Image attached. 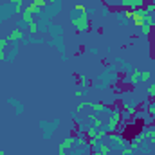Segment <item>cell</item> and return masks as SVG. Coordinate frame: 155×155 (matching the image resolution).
I'll list each match as a JSON object with an SVG mask.
<instances>
[{
    "label": "cell",
    "instance_id": "cell-21",
    "mask_svg": "<svg viewBox=\"0 0 155 155\" xmlns=\"http://www.w3.org/2000/svg\"><path fill=\"white\" fill-rule=\"evenodd\" d=\"M144 9H146V13H152V11H155V4H152V2H150Z\"/></svg>",
    "mask_w": 155,
    "mask_h": 155
},
{
    "label": "cell",
    "instance_id": "cell-1",
    "mask_svg": "<svg viewBox=\"0 0 155 155\" xmlns=\"http://www.w3.org/2000/svg\"><path fill=\"white\" fill-rule=\"evenodd\" d=\"M76 11V9H74ZM78 16L72 13V16H71V24H72V27L79 31V33H87L88 31V27H90V20H88V15L87 13H79L76 11Z\"/></svg>",
    "mask_w": 155,
    "mask_h": 155
},
{
    "label": "cell",
    "instance_id": "cell-7",
    "mask_svg": "<svg viewBox=\"0 0 155 155\" xmlns=\"http://www.w3.org/2000/svg\"><path fill=\"white\" fill-rule=\"evenodd\" d=\"M58 123H60V119H54V121L51 123V126H47V123H41V128L45 130V135H43V139H51V137H52V132L56 130Z\"/></svg>",
    "mask_w": 155,
    "mask_h": 155
},
{
    "label": "cell",
    "instance_id": "cell-20",
    "mask_svg": "<svg viewBox=\"0 0 155 155\" xmlns=\"http://www.w3.org/2000/svg\"><path fill=\"white\" fill-rule=\"evenodd\" d=\"M7 43H9L7 38H0V51H4V49L7 47Z\"/></svg>",
    "mask_w": 155,
    "mask_h": 155
},
{
    "label": "cell",
    "instance_id": "cell-11",
    "mask_svg": "<svg viewBox=\"0 0 155 155\" xmlns=\"http://www.w3.org/2000/svg\"><path fill=\"white\" fill-rule=\"evenodd\" d=\"M7 103H11V105H15V112H16V114H22V112H24V105H22V103H18L16 99H13V97H9V99H7Z\"/></svg>",
    "mask_w": 155,
    "mask_h": 155
},
{
    "label": "cell",
    "instance_id": "cell-24",
    "mask_svg": "<svg viewBox=\"0 0 155 155\" xmlns=\"http://www.w3.org/2000/svg\"><path fill=\"white\" fill-rule=\"evenodd\" d=\"M43 2H47V4H49V2H52V0H43Z\"/></svg>",
    "mask_w": 155,
    "mask_h": 155
},
{
    "label": "cell",
    "instance_id": "cell-15",
    "mask_svg": "<svg viewBox=\"0 0 155 155\" xmlns=\"http://www.w3.org/2000/svg\"><path fill=\"white\" fill-rule=\"evenodd\" d=\"M27 25H29V35H38V24L36 22H31Z\"/></svg>",
    "mask_w": 155,
    "mask_h": 155
},
{
    "label": "cell",
    "instance_id": "cell-9",
    "mask_svg": "<svg viewBox=\"0 0 155 155\" xmlns=\"http://www.w3.org/2000/svg\"><path fill=\"white\" fill-rule=\"evenodd\" d=\"M90 123H92V126H94V128H97V130H101V128H103V121H101L99 114H90Z\"/></svg>",
    "mask_w": 155,
    "mask_h": 155
},
{
    "label": "cell",
    "instance_id": "cell-23",
    "mask_svg": "<svg viewBox=\"0 0 155 155\" xmlns=\"http://www.w3.org/2000/svg\"><path fill=\"white\" fill-rule=\"evenodd\" d=\"M4 60H7V54L4 51H0V61H4Z\"/></svg>",
    "mask_w": 155,
    "mask_h": 155
},
{
    "label": "cell",
    "instance_id": "cell-3",
    "mask_svg": "<svg viewBox=\"0 0 155 155\" xmlns=\"http://www.w3.org/2000/svg\"><path fill=\"white\" fill-rule=\"evenodd\" d=\"M146 15H148V13H146L144 7L132 11V20H134V24H135L137 27H143V25L146 24Z\"/></svg>",
    "mask_w": 155,
    "mask_h": 155
},
{
    "label": "cell",
    "instance_id": "cell-10",
    "mask_svg": "<svg viewBox=\"0 0 155 155\" xmlns=\"http://www.w3.org/2000/svg\"><path fill=\"white\" fill-rule=\"evenodd\" d=\"M128 81H132V83H135V85H137V83H141V81H143V78H141V71L134 69V71H132V74L128 76Z\"/></svg>",
    "mask_w": 155,
    "mask_h": 155
},
{
    "label": "cell",
    "instance_id": "cell-12",
    "mask_svg": "<svg viewBox=\"0 0 155 155\" xmlns=\"http://www.w3.org/2000/svg\"><path fill=\"white\" fill-rule=\"evenodd\" d=\"M22 20H24L25 24H31V22H35V15L29 13V11H24V13H22Z\"/></svg>",
    "mask_w": 155,
    "mask_h": 155
},
{
    "label": "cell",
    "instance_id": "cell-5",
    "mask_svg": "<svg viewBox=\"0 0 155 155\" xmlns=\"http://www.w3.org/2000/svg\"><path fill=\"white\" fill-rule=\"evenodd\" d=\"M74 146H76V135H71V137H67L65 141H61V143H60L58 150L69 152V150H71V148H74Z\"/></svg>",
    "mask_w": 155,
    "mask_h": 155
},
{
    "label": "cell",
    "instance_id": "cell-6",
    "mask_svg": "<svg viewBox=\"0 0 155 155\" xmlns=\"http://www.w3.org/2000/svg\"><path fill=\"white\" fill-rule=\"evenodd\" d=\"M22 38H24V31H22L20 27H15V29L7 35V41H11V43H18Z\"/></svg>",
    "mask_w": 155,
    "mask_h": 155
},
{
    "label": "cell",
    "instance_id": "cell-22",
    "mask_svg": "<svg viewBox=\"0 0 155 155\" xmlns=\"http://www.w3.org/2000/svg\"><path fill=\"white\" fill-rule=\"evenodd\" d=\"M83 94H85V90H83V88H78V90H76V97H83Z\"/></svg>",
    "mask_w": 155,
    "mask_h": 155
},
{
    "label": "cell",
    "instance_id": "cell-19",
    "mask_svg": "<svg viewBox=\"0 0 155 155\" xmlns=\"http://www.w3.org/2000/svg\"><path fill=\"white\" fill-rule=\"evenodd\" d=\"M141 31H143V35H144V36H150V33H152V27H150L148 24H144V25L141 27Z\"/></svg>",
    "mask_w": 155,
    "mask_h": 155
},
{
    "label": "cell",
    "instance_id": "cell-8",
    "mask_svg": "<svg viewBox=\"0 0 155 155\" xmlns=\"http://www.w3.org/2000/svg\"><path fill=\"white\" fill-rule=\"evenodd\" d=\"M90 108H92V114H101V112L110 114V108H107V107H105L103 103H99V101H96V103L90 101Z\"/></svg>",
    "mask_w": 155,
    "mask_h": 155
},
{
    "label": "cell",
    "instance_id": "cell-18",
    "mask_svg": "<svg viewBox=\"0 0 155 155\" xmlns=\"http://www.w3.org/2000/svg\"><path fill=\"white\" fill-rule=\"evenodd\" d=\"M78 79H79L81 87H90V79H87L85 76H78Z\"/></svg>",
    "mask_w": 155,
    "mask_h": 155
},
{
    "label": "cell",
    "instance_id": "cell-2",
    "mask_svg": "<svg viewBox=\"0 0 155 155\" xmlns=\"http://www.w3.org/2000/svg\"><path fill=\"white\" fill-rule=\"evenodd\" d=\"M119 121H121V110H119V108L110 110V117L107 119V126H105V130H107L108 134L116 132L117 128H119Z\"/></svg>",
    "mask_w": 155,
    "mask_h": 155
},
{
    "label": "cell",
    "instance_id": "cell-17",
    "mask_svg": "<svg viewBox=\"0 0 155 155\" xmlns=\"http://www.w3.org/2000/svg\"><path fill=\"white\" fill-rule=\"evenodd\" d=\"M152 72L150 71H141V78H143V81H148V79H152Z\"/></svg>",
    "mask_w": 155,
    "mask_h": 155
},
{
    "label": "cell",
    "instance_id": "cell-14",
    "mask_svg": "<svg viewBox=\"0 0 155 155\" xmlns=\"http://www.w3.org/2000/svg\"><path fill=\"white\" fill-rule=\"evenodd\" d=\"M5 2L15 4V13H20V9H22V5H24V0H5Z\"/></svg>",
    "mask_w": 155,
    "mask_h": 155
},
{
    "label": "cell",
    "instance_id": "cell-4",
    "mask_svg": "<svg viewBox=\"0 0 155 155\" xmlns=\"http://www.w3.org/2000/svg\"><path fill=\"white\" fill-rule=\"evenodd\" d=\"M121 5L128 7L130 11H135V9L144 7V0H121Z\"/></svg>",
    "mask_w": 155,
    "mask_h": 155
},
{
    "label": "cell",
    "instance_id": "cell-25",
    "mask_svg": "<svg viewBox=\"0 0 155 155\" xmlns=\"http://www.w3.org/2000/svg\"><path fill=\"white\" fill-rule=\"evenodd\" d=\"M52 2H61V0H52Z\"/></svg>",
    "mask_w": 155,
    "mask_h": 155
},
{
    "label": "cell",
    "instance_id": "cell-13",
    "mask_svg": "<svg viewBox=\"0 0 155 155\" xmlns=\"http://www.w3.org/2000/svg\"><path fill=\"white\" fill-rule=\"evenodd\" d=\"M146 24H148L152 29L155 27V11H152V13H148V15H146Z\"/></svg>",
    "mask_w": 155,
    "mask_h": 155
},
{
    "label": "cell",
    "instance_id": "cell-16",
    "mask_svg": "<svg viewBox=\"0 0 155 155\" xmlns=\"http://www.w3.org/2000/svg\"><path fill=\"white\" fill-rule=\"evenodd\" d=\"M146 92H148V97H155V81L148 85V90Z\"/></svg>",
    "mask_w": 155,
    "mask_h": 155
}]
</instances>
